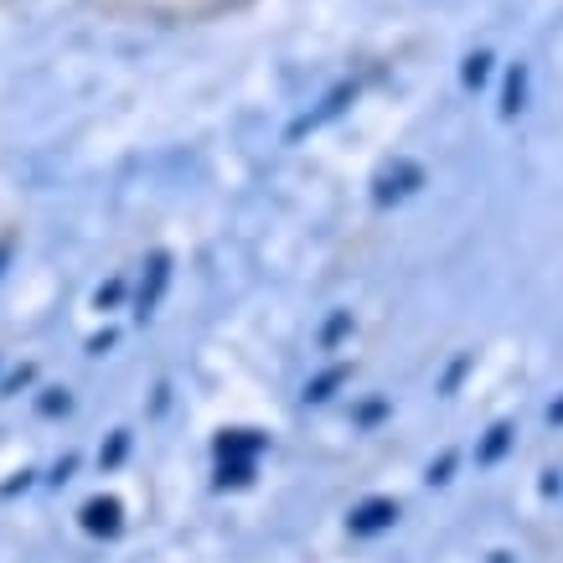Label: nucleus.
Here are the masks:
<instances>
[{
    "label": "nucleus",
    "mask_w": 563,
    "mask_h": 563,
    "mask_svg": "<svg viewBox=\"0 0 563 563\" xmlns=\"http://www.w3.org/2000/svg\"><path fill=\"white\" fill-rule=\"evenodd\" d=\"M393 522H398V501L393 496H373V501H362L357 512H352V532L357 538H373V532L393 528Z\"/></svg>",
    "instance_id": "nucleus-1"
},
{
    "label": "nucleus",
    "mask_w": 563,
    "mask_h": 563,
    "mask_svg": "<svg viewBox=\"0 0 563 563\" xmlns=\"http://www.w3.org/2000/svg\"><path fill=\"white\" fill-rule=\"evenodd\" d=\"M264 434H254V429H233V434H222L218 440V461H233V455H249V461H258L264 455Z\"/></svg>",
    "instance_id": "nucleus-2"
},
{
    "label": "nucleus",
    "mask_w": 563,
    "mask_h": 563,
    "mask_svg": "<svg viewBox=\"0 0 563 563\" xmlns=\"http://www.w3.org/2000/svg\"><path fill=\"white\" fill-rule=\"evenodd\" d=\"M84 528L88 532H120V501H88Z\"/></svg>",
    "instance_id": "nucleus-3"
},
{
    "label": "nucleus",
    "mask_w": 563,
    "mask_h": 563,
    "mask_svg": "<svg viewBox=\"0 0 563 563\" xmlns=\"http://www.w3.org/2000/svg\"><path fill=\"white\" fill-rule=\"evenodd\" d=\"M346 377H352V367H346V362H336L331 373H321V377H316V383L306 388V404H325V398H331V393L342 388Z\"/></svg>",
    "instance_id": "nucleus-4"
},
{
    "label": "nucleus",
    "mask_w": 563,
    "mask_h": 563,
    "mask_svg": "<svg viewBox=\"0 0 563 563\" xmlns=\"http://www.w3.org/2000/svg\"><path fill=\"white\" fill-rule=\"evenodd\" d=\"M507 444H512V424H492V434H486V444L476 450L481 465H496L501 455H507Z\"/></svg>",
    "instance_id": "nucleus-5"
},
{
    "label": "nucleus",
    "mask_w": 563,
    "mask_h": 563,
    "mask_svg": "<svg viewBox=\"0 0 563 563\" xmlns=\"http://www.w3.org/2000/svg\"><path fill=\"white\" fill-rule=\"evenodd\" d=\"M254 481V461L249 455H233V461L218 465V486H249Z\"/></svg>",
    "instance_id": "nucleus-6"
},
{
    "label": "nucleus",
    "mask_w": 563,
    "mask_h": 563,
    "mask_svg": "<svg viewBox=\"0 0 563 563\" xmlns=\"http://www.w3.org/2000/svg\"><path fill=\"white\" fill-rule=\"evenodd\" d=\"M450 471H455V455H440V465H429V481H434V486H444V481H450Z\"/></svg>",
    "instance_id": "nucleus-7"
},
{
    "label": "nucleus",
    "mask_w": 563,
    "mask_h": 563,
    "mask_svg": "<svg viewBox=\"0 0 563 563\" xmlns=\"http://www.w3.org/2000/svg\"><path fill=\"white\" fill-rule=\"evenodd\" d=\"M465 78H471V84H481V78H486V57H471V68H465Z\"/></svg>",
    "instance_id": "nucleus-8"
},
{
    "label": "nucleus",
    "mask_w": 563,
    "mask_h": 563,
    "mask_svg": "<svg viewBox=\"0 0 563 563\" xmlns=\"http://www.w3.org/2000/svg\"><path fill=\"white\" fill-rule=\"evenodd\" d=\"M342 331H346V316H336V321H331V325H325V346H331V342H336V336H342Z\"/></svg>",
    "instance_id": "nucleus-9"
},
{
    "label": "nucleus",
    "mask_w": 563,
    "mask_h": 563,
    "mask_svg": "<svg viewBox=\"0 0 563 563\" xmlns=\"http://www.w3.org/2000/svg\"><path fill=\"white\" fill-rule=\"evenodd\" d=\"M559 486H563L559 471H548V476H543V496H559Z\"/></svg>",
    "instance_id": "nucleus-10"
},
{
    "label": "nucleus",
    "mask_w": 563,
    "mask_h": 563,
    "mask_svg": "<svg viewBox=\"0 0 563 563\" xmlns=\"http://www.w3.org/2000/svg\"><path fill=\"white\" fill-rule=\"evenodd\" d=\"M548 419H553V424H563V404H553V413H548Z\"/></svg>",
    "instance_id": "nucleus-11"
}]
</instances>
